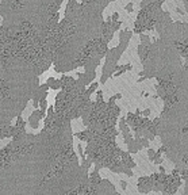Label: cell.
<instances>
[{
	"label": "cell",
	"instance_id": "1",
	"mask_svg": "<svg viewBox=\"0 0 188 195\" xmlns=\"http://www.w3.org/2000/svg\"><path fill=\"white\" fill-rule=\"evenodd\" d=\"M162 1H160L158 4H161ZM158 4L152 3L148 4L145 8H142L138 14V18H137V23H135L134 31L135 33H141L145 30H152L153 27L156 26V18H154V12L156 8L158 7Z\"/></svg>",
	"mask_w": 188,
	"mask_h": 195
},
{
	"label": "cell",
	"instance_id": "2",
	"mask_svg": "<svg viewBox=\"0 0 188 195\" xmlns=\"http://www.w3.org/2000/svg\"><path fill=\"white\" fill-rule=\"evenodd\" d=\"M10 97V87L4 80L1 79V102H4Z\"/></svg>",
	"mask_w": 188,
	"mask_h": 195
},
{
	"label": "cell",
	"instance_id": "3",
	"mask_svg": "<svg viewBox=\"0 0 188 195\" xmlns=\"http://www.w3.org/2000/svg\"><path fill=\"white\" fill-rule=\"evenodd\" d=\"M148 54H149V46H141L139 48V57H141L142 62L148 58Z\"/></svg>",
	"mask_w": 188,
	"mask_h": 195
},
{
	"label": "cell",
	"instance_id": "4",
	"mask_svg": "<svg viewBox=\"0 0 188 195\" xmlns=\"http://www.w3.org/2000/svg\"><path fill=\"white\" fill-rule=\"evenodd\" d=\"M181 133H183L184 136H187V137H188V125H185V126L181 129Z\"/></svg>",
	"mask_w": 188,
	"mask_h": 195
}]
</instances>
